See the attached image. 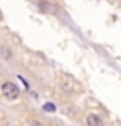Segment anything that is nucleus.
<instances>
[{
	"instance_id": "nucleus-1",
	"label": "nucleus",
	"mask_w": 121,
	"mask_h": 126,
	"mask_svg": "<svg viewBox=\"0 0 121 126\" xmlns=\"http://www.w3.org/2000/svg\"><path fill=\"white\" fill-rule=\"evenodd\" d=\"M2 94L5 95V98L8 100H17L18 95H20V89H18V86L15 83H12V81H5V83H2Z\"/></svg>"
},
{
	"instance_id": "nucleus-2",
	"label": "nucleus",
	"mask_w": 121,
	"mask_h": 126,
	"mask_svg": "<svg viewBox=\"0 0 121 126\" xmlns=\"http://www.w3.org/2000/svg\"><path fill=\"white\" fill-rule=\"evenodd\" d=\"M86 125L87 126H104L103 120H101V117L97 115V114H89L86 117Z\"/></svg>"
},
{
	"instance_id": "nucleus-3",
	"label": "nucleus",
	"mask_w": 121,
	"mask_h": 126,
	"mask_svg": "<svg viewBox=\"0 0 121 126\" xmlns=\"http://www.w3.org/2000/svg\"><path fill=\"white\" fill-rule=\"evenodd\" d=\"M43 109L44 111H49V112H55V106L52 103H46V105H43Z\"/></svg>"
},
{
	"instance_id": "nucleus-4",
	"label": "nucleus",
	"mask_w": 121,
	"mask_h": 126,
	"mask_svg": "<svg viewBox=\"0 0 121 126\" xmlns=\"http://www.w3.org/2000/svg\"><path fill=\"white\" fill-rule=\"evenodd\" d=\"M2 54L5 55V59H11V55H12V54H11V49H6V48L2 49Z\"/></svg>"
},
{
	"instance_id": "nucleus-5",
	"label": "nucleus",
	"mask_w": 121,
	"mask_h": 126,
	"mask_svg": "<svg viewBox=\"0 0 121 126\" xmlns=\"http://www.w3.org/2000/svg\"><path fill=\"white\" fill-rule=\"evenodd\" d=\"M31 126H43L40 122H32V123H31Z\"/></svg>"
}]
</instances>
